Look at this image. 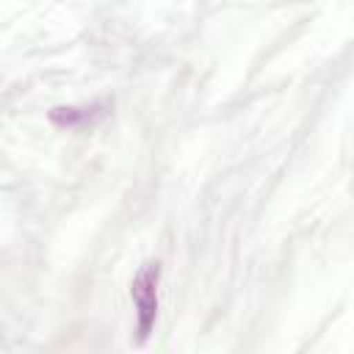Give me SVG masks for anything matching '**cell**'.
<instances>
[{
	"label": "cell",
	"instance_id": "obj_1",
	"mask_svg": "<svg viewBox=\"0 0 354 354\" xmlns=\"http://www.w3.org/2000/svg\"><path fill=\"white\" fill-rule=\"evenodd\" d=\"M158 282H160V266L158 263H144L141 271L136 274L130 285V296L136 304L138 315V340H147L155 318H158Z\"/></svg>",
	"mask_w": 354,
	"mask_h": 354
},
{
	"label": "cell",
	"instance_id": "obj_2",
	"mask_svg": "<svg viewBox=\"0 0 354 354\" xmlns=\"http://www.w3.org/2000/svg\"><path fill=\"white\" fill-rule=\"evenodd\" d=\"M105 102H97V105H61V108H53L50 111V122L58 124V127H80V124H88L100 116H105Z\"/></svg>",
	"mask_w": 354,
	"mask_h": 354
}]
</instances>
